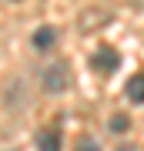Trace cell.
Returning <instances> with one entry per match:
<instances>
[{"instance_id": "1", "label": "cell", "mask_w": 144, "mask_h": 151, "mask_svg": "<svg viewBox=\"0 0 144 151\" xmlns=\"http://www.w3.org/2000/svg\"><path fill=\"white\" fill-rule=\"evenodd\" d=\"M117 64H121V57L114 54L111 47H104V50H97V54L91 57V67H94V70H101V74H111V70L117 67Z\"/></svg>"}, {"instance_id": "2", "label": "cell", "mask_w": 144, "mask_h": 151, "mask_svg": "<svg viewBox=\"0 0 144 151\" xmlns=\"http://www.w3.org/2000/svg\"><path fill=\"white\" fill-rule=\"evenodd\" d=\"M44 84H47V91H64V84H67V67H50V70H44Z\"/></svg>"}, {"instance_id": "3", "label": "cell", "mask_w": 144, "mask_h": 151, "mask_svg": "<svg viewBox=\"0 0 144 151\" xmlns=\"http://www.w3.org/2000/svg\"><path fill=\"white\" fill-rule=\"evenodd\" d=\"M128 97H131L134 104L144 101V74H134L131 81H128Z\"/></svg>"}, {"instance_id": "4", "label": "cell", "mask_w": 144, "mask_h": 151, "mask_svg": "<svg viewBox=\"0 0 144 151\" xmlns=\"http://www.w3.org/2000/svg\"><path fill=\"white\" fill-rule=\"evenodd\" d=\"M37 151H60V134H57V131H47V134H40Z\"/></svg>"}, {"instance_id": "5", "label": "cell", "mask_w": 144, "mask_h": 151, "mask_svg": "<svg viewBox=\"0 0 144 151\" xmlns=\"http://www.w3.org/2000/svg\"><path fill=\"white\" fill-rule=\"evenodd\" d=\"M50 44H54V27H40L37 34H34V47L37 50H47Z\"/></svg>"}, {"instance_id": "6", "label": "cell", "mask_w": 144, "mask_h": 151, "mask_svg": "<svg viewBox=\"0 0 144 151\" xmlns=\"http://www.w3.org/2000/svg\"><path fill=\"white\" fill-rule=\"evenodd\" d=\"M111 128H114V131H128V118H124V114L111 118Z\"/></svg>"}, {"instance_id": "7", "label": "cell", "mask_w": 144, "mask_h": 151, "mask_svg": "<svg viewBox=\"0 0 144 151\" xmlns=\"http://www.w3.org/2000/svg\"><path fill=\"white\" fill-rule=\"evenodd\" d=\"M117 151H134V148H131V145H128V148H117Z\"/></svg>"}]
</instances>
